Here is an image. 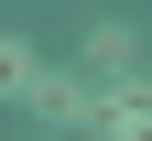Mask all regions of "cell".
I'll list each match as a JSON object with an SVG mask.
<instances>
[{
    "label": "cell",
    "mask_w": 152,
    "mask_h": 141,
    "mask_svg": "<svg viewBox=\"0 0 152 141\" xmlns=\"http://www.w3.org/2000/svg\"><path fill=\"white\" fill-rule=\"evenodd\" d=\"M33 119H44V130H98V98L109 87H87V76H44V65H33Z\"/></svg>",
    "instance_id": "cell-1"
},
{
    "label": "cell",
    "mask_w": 152,
    "mask_h": 141,
    "mask_svg": "<svg viewBox=\"0 0 152 141\" xmlns=\"http://www.w3.org/2000/svg\"><path fill=\"white\" fill-rule=\"evenodd\" d=\"M98 141H152V87H130V76H120V87L98 98Z\"/></svg>",
    "instance_id": "cell-2"
},
{
    "label": "cell",
    "mask_w": 152,
    "mask_h": 141,
    "mask_svg": "<svg viewBox=\"0 0 152 141\" xmlns=\"http://www.w3.org/2000/svg\"><path fill=\"white\" fill-rule=\"evenodd\" d=\"M87 65H98V87H120V76L141 65V33L130 22H87Z\"/></svg>",
    "instance_id": "cell-3"
},
{
    "label": "cell",
    "mask_w": 152,
    "mask_h": 141,
    "mask_svg": "<svg viewBox=\"0 0 152 141\" xmlns=\"http://www.w3.org/2000/svg\"><path fill=\"white\" fill-rule=\"evenodd\" d=\"M33 87V44H11V33H0V98H22Z\"/></svg>",
    "instance_id": "cell-4"
},
{
    "label": "cell",
    "mask_w": 152,
    "mask_h": 141,
    "mask_svg": "<svg viewBox=\"0 0 152 141\" xmlns=\"http://www.w3.org/2000/svg\"><path fill=\"white\" fill-rule=\"evenodd\" d=\"M141 87H152V76H141Z\"/></svg>",
    "instance_id": "cell-5"
}]
</instances>
